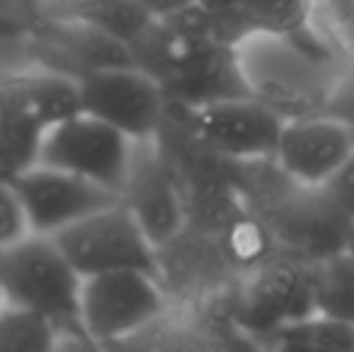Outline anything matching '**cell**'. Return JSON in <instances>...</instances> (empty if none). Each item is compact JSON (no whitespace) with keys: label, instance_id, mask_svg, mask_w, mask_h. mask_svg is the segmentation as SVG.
I'll return each instance as SVG.
<instances>
[{"label":"cell","instance_id":"cell-4","mask_svg":"<svg viewBox=\"0 0 354 352\" xmlns=\"http://www.w3.org/2000/svg\"><path fill=\"white\" fill-rule=\"evenodd\" d=\"M133 142L118 128L80 111L44 131L37 162L92 178L123 196L133 169Z\"/></svg>","mask_w":354,"mask_h":352},{"label":"cell","instance_id":"cell-15","mask_svg":"<svg viewBox=\"0 0 354 352\" xmlns=\"http://www.w3.org/2000/svg\"><path fill=\"white\" fill-rule=\"evenodd\" d=\"M316 311L354 324V261L345 251L316 261Z\"/></svg>","mask_w":354,"mask_h":352},{"label":"cell","instance_id":"cell-7","mask_svg":"<svg viewBox=\"0 0 354 352\" xmlns=\"http://www.w3.org/2000/svg\"><path fill=\"white\" fill-rule=\"evenodd\" d=\"M82 111L145 142L164 121L167 89L140 66L92 68L77 80Z\"/></svg>","mask_w":354,"mask_h":352},{"label":"cell","instance_id":"cell-16","mask_svg":"<svg viewBox=\"0 0 354 352\" xmlns=\"http://www.w3.org/2000/svg\"><path fill=\"white\" fill-rule=\"evenodd\" d=\"M27 234H32V230L17 188L12 178H0V246L5 249Z\"/></svg>","mask_w":354,"mask_h":352},{"label":"cell","instance_id":"cell-11","mask_svg":"<svg viewBox=\"0 0 354 352\" xmlns=\"http://www.w3.org/2000/svg\"><path fill=\"white\" fill-rule=\"evenodd\" d=\"M123 201L136 212V217L140 220V225L157 249L171 241L181 230V196H178L171 176L164 172L159 162L136 165V160H133L131 176L123 188Z\"/></svg>","mask_w":354,"mask_h":352},{"label":"cell","instance_id":"cell-14","mask_svg":"<svg viewBox=\"0 0 354 352\" xmlns=\"http://www.w3.org/2000/svg\"><path fill=\"white\" fill-rule=\"evenodd\" d=\"M58 333V324L46 314L17 304L0 309V350L46 352L56 348Z\"/></svg>","mask_w":354,"mask_h":352},{"label":"cell","instance_id":"cell-3","mask_svg":"<svg viewBox=\"0 0 354 352\" xmlns=\"http://www.w3.org/2000/svg\"><path fill=\"white\" fill-rule=\"evenodd\" d=\"M56 244L82 277L111 270H147L159 275L157 246L126 201L53 234Z\"/></svg>","mask_w":354,"mask_h":352},{"label":"cell","instance_id":"cell-17","mask_svg":"<svg viewBox=\"0 0 354 352\" xmlns=\"http://www.w3.org/2000/svg\"><path fill=\"white\" fill-rule=\"evenodd\" d=\"M323 191H326L328 196H330V201L354 222V155L342 165V169L323 186Z\"/></svg>","mask_w":354,"mask_h":352},{"label":"cell","instance_id":"cell-12","mask_svg":"<svg viewBox=\"0 0 354 352\" xmlns=\"http://www.w3.org/2000/svg\"><path fill=\"white\" fill-rule=\"evenodd\" d=\"M3 104L41 131L82 111L77 80H66L58 75H41L15 82L5 94Z\"/></svg>","mask_w":354,"mask_h":352},{"label":"cell","instance_id":"cell-1","mask_svg":"<svg viewBox=\"0 0 354 352\" xmlns=\"http://www.w3.org/2000/svg\"><path fill=\"white\" fill-rule=\"evenodd\" d=\"M248 94L275 109L284 121L321 113L335 92L333 61L321 41L287 34H253L234 46Z\"/></svg>","mask_w":354,"mask_h":352},{"label":"cell","instance_id":"cell-13","mask_svg":"<svg viewBox=\"0 0 354 352\" xmlns=\"http://www.w3.org/2000/svg\"><path fill=\"white\" fill-rule=\"evenodd\" d=\"M277 348L287 350H321V352H352L354 350V324L337 316L313 311L297 321L268 333Z\"/></svg>","mask_w":354,"mask_h":352},{"label":"cell","instance_id":"cell-8","mask_svg":"<svg viewBox=\"0 0 354 352\" xmlns=\"http://www.w3.org/2000/svg\"><path fill=\"white\" fill-rule=\"evenodd\" d=\"M12 183L19 193L34 234H58L61 230L94 215L102 207L123 201L118 191L56 167L34 165L15 172Z\"/></svg>","mask_w":354,"mask_h":352},{"label":"cell","instance_id":"cell-5","mask_svg":"<svg viewBox=\"0 0 354 352\" xmlns=\"http://www.w3.org/2000/svg\"><path fill=\"white\" fill-rule=\"evenodd\" d=\"M159 275L147 270H111L84 277L80 324L89 343L109 345L140 333L164 311Z\"/></svg>","mask_w":354,"mask_h":352},{"label":"cell","instance_id":"cell-18","mask_svg":"<svg viewBox=\"0 0 354 352\" xmlns=\"http://www.w3.org/2000/svg\"><path fill=\"white\" fill-rule=\"evenodd\" d=\"M140 3L154 19H164L169 15L178 12V10L188 8V5L198 3V0H140Z\"/></svg>","mask_w":354,"mask_h":352},{"label":"cell","instance_id":"cell-10","mask_svg":"<svg viewBox=\"0 0 354 352\" xmlns=\"http://www.w3.org/2000/svg\"><path fill=\"white\" fill-rule=\"evenodd\" d=\"M316 311V261L275 256L261 263L243 299V319L268 335L275 328Z\"/></svg>","mask_w":354,"mask_h":352},{"label":"cell","instance_id":"cell-6","mask_svg":"<svg viewBox=\"0 0 354 352\" xmlns=\"http://www.w3.org/2000/svg\"><path fill=\"white\" fill-rule=\"evenodd\" d=\"M188 123L217 157L241 165L272 162L284 118L253 94H234L193 104Z\"/></svg>","mask_w":354,"mask_h":352},{"label":"cell","instance_id":"cell-9","mask_svg":"<svg viewBox=\"0 0 354 352\" xmlns=\"http://www.w3.org/2000/svg\"><path fill=\"white\" fill-rule=\"evenodd\" d=\"M352 155V123L313 113V116L284 121L272 162L294 183L323 188Z\"/></svg>","mask_w":354,"mask_h":352},{"label":"cell","instance_id":"cell-2","mask_svg":"<svg viewBox=\"0 0 354 352\" xmlns=\"http://www.w3.org/2000/svg\"><path fill=\"white\" fill-rule=\"evenodd\" d=\"M84 277L75 270L56 239L27 234L3 249L0 292L5 304H17L46 314L66 328L80 324V292ZM84 331V328H82Z\"/></svg>","mask_w":354,"mask_h":352},{"label":"cell","instance_id":"cell-20","mask_svg":"<svg viewBox=\"0 0 354 352\" xmlns=\"http://www.w3.org/2000/svg\"><path fill=\"white\" fill-rule=\"evenodd\" d=\"M0 266H3V246H0ZM0 297H3V292H0Z\"/></svg>","mask_w":354,"mask_h":352},{"label":"cell","instance_id":"cell-19","mask_svg":"<svg viewBox=\"0 0 354 352\" xmlns=\"http://www.w3.org/2000/svg\"><path fill=\"white\" fill-rule=\"evenodd\" d=\"M342 251H345L347 256L354 261V222L350 225V230H347V237H345V246H342Z\"/></svg>","mask_w":354,"mask_h":352}]
</instances>
